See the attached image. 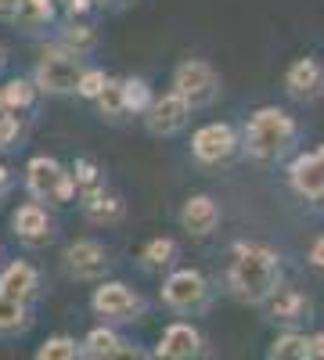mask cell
<instances>
[{
  "label": "cell",
  "instance_id": "cell-14",
  "mask_svg": "<svg viewBox=\"0 0 324 360\" xmlns=\"http://www.w3.org/2000/svg\"><path fill=\"white\" fill-rule=\"evenodd\" d=\"M216 224H220V205L209 195H191L181 205V227L191 238H209L216 231Z\"/></svg>",
  "mask_w": 324,
  "mask_h": 360
},
{
  "label": "cell",
  "instance_id": "cell-1",
  "mask_svg": "<svg viewBox=\"0 0 324 360\" xmlns=\"http://www.w3.org/2000/svg\"><path fill=\"white\" fill-rule=\"evenodd\" d=\"M278 278H281V266L271 249H263V245L234 249V263L227 270V285L234 299H242V303H267L278 292Z\"/></svg>",
  "mask_w": 324,
  "mask_h": 360
},
{
  "label": "cell",
  "instance_id": "cell-27",
  "mask_svg": "<svg viewBox=\"0 0 324 360\" xmlns=\"http://www.w3.org/2000/svg\"><path fill=\"white\" fill-rule=\"evenodd\" d=\"M306 349H310V339H306V335L288 332V335H281V339L271 346L267 360H306Z\"/></svg>",
  "mask_w": 324,
  "mask_h": 360
},
{
  "label": "cell",
  "instance_id": "cell-25",
  "mask_svg": "<svg viewBox=\"0 0 324 360\" xmlns=\"http://www.w3.org/2000/svg\"><path fill=\"white\" fill-rule=\"evenodd\" d=\"M98 115L101 119H108V123H119V119L127 115V101H123V79H112L108 76V83H105V90L98 94Z\"/></svg>",
  "mask_w": 324,
  "mask_h": 360
},
{
  "label": "cell",
  "instance_id": "cell-28",
  "mask_svg": "<svg viewBox=\"0 0 324 360\" xmlns=\"http://www.w3.org/2000/svg\"><path fill=\"white\" fill-rule=\"evenodd\" d=\"M69 173H72V180H76V191H79V195L105 184V173H101V166H98L94 159H76Z\"/></svg>",
  "mask_w": 324,
  "mask_h": 360
},
{
  "label": "cell",
  "instance_id": "cell-29",
  "mask_svg": "<svg viewBox=\"0 0 324 360\" xmlns=\"http://www.w3.org/2000/svg\"><path fill=\"white\" fill-rule=\"evenodd\" d=\"M141 259H144V266H152V270L169 266L176 259V242H173V238H152V242L144 245Z\"/></svg>",
  "mask_w": 324,
  "mask_h": 360
},
{
  "label": "cell",
  "instance_id": "cell-26",
  "mask_svg": "<svg viewBox=\"0 0 324 360\" xmlns=\"http://www.w3.org/2000/svg\"><path fill=\"white\" fill-rule=\"evenodd\" d=\"M123 101H127V115H130V112H134V115H144V112H148V105L155 101L148 79H141V76L123 79Z\"/></svg>",
  "mask_w": 324,
  "mask_h": 360
},
{
  "label": "cell",
  "instance_id": "cell-20",
  "mask_svg": "<svg viewBox=\"0 0 324 360\" xmlns=\"http://www.w3.org/2000/svg\"><path fill=\"white\" fill-rule=\"evenodd\" d=\"M267 303H271V317L281 321V324H296V321H303L310 314V303L296 288H278Z\"/></svg>",
  "mask_w": 324,
  "mask_h": 360
},
{
  "label": "cell",
  "instance_id": "cell-8",
  "mask_svg": "<svg viewBox=\"0 0 324 360\" xmlns=\"http://www.w3.org/2000/svg\"><path fill=\"white\" fill-rule=\"evenodd\" d=\"M65 274L76 278V281H101L105 270H108V249L101 242H94V238H76V242L65 245Z\"/></svg>",
  "mask_w": 324,
  "mask_h": 360
},
{
  "label": "cell",
  "instance_id": "cell-30",
  "mask_svg": "<svg viewBox=\"0 0 324 360\" xmlns=\"http://www.w3.org/2000/svg\"><path fill=\"white\" fill-rule=\"evenodd\" d=\"M22 130H25V123H22V112H0V152H8V148H15L18 144V137H22Z\"/></svg>",
  "mask_w": 324,
  "mask_h": 360
},
{
  "label": "cell",
  "instance_id": "cell-18",
  "mask_svg": "<svg viewBox=\"0 0 324 360\" xmlns=\"http://www.w3.org/2000/svg\"><path fill=\"white\" fill-rule=\"evenodd\" d=\"M54 8H58L54 0H22L11 25L22 29V33H40V29H47L54 22Z\"/></svg>",
  "mask_w": 324,
  "mask_h": 360
},
{
  "label": "cell",
  "instance_id": "cell-23",
  "mask_svg": "<svg viewBox=\"0 0 324 360\" xmlns=\"http://www.w3.org/2000/svg\"><path fill=\"white\" fill-rule=\"evenodd\" d=\"M288 90L296 98H317L320 94V69H317V62L313 58H303V62H296L288 69Z\"/></svg>",
  "mask_w": 324,
  "mask_h": 360
},
{
  "label": "cell",
  "instance_id": "cell-21",
  "mask_svg": "<svg viewBox=\"0 0 324 360\" xmlns=\"http://www.w3.org/2000/svg\"><path fill=\"white\" fill-rule=\"evenodd\" d=\"M119 342H123V335L115 332L112 324H98V328H91V332L83 335L79 349H83V360H105V356L115 353Z\"/></svg>",
  "mask_w": 324,
  "mask_h": 360
},
{
  "label": "cell",
  "instance_id": "cell-17",
  "mask_svg": "<svg viewBox=\"0 0 324 360\" xmlns=\"http://www.w3.org/2000/svg\"><path fill=\"white\" fill-rule=\"evenodd\" d=\"M33 328V310L25 299H15L8 292H0V339H15Z\"/></svg>",
  "mask_w": 324,
  "mask_h": 360
},
{
  "label": "cell",
  "instance_id": "cell-12",
  "mask_svg": "<svg viewBox=\"0 0 324 360\" xmlns=\"http://www.w3.org/2000/svg\"><path fill=\"white\" fill-rule=\"evenodd\" d=\"M198 356H202V335L195 324L176 321L159 335L155 360H198Z\"/></svg>",
  "mask_w": 324,
  "mask_h": 360
},
{
  "label": "cell",
  "instance_id": "cell-38",
  "mask_svg": "<svg viewBox=\"0 0 324 360\" xmlns=\"http://www.w3.org/2000/svg\"><path fill=\"white\" fill-rule=\"evenodd\" d=\"M0 65H4V44H0Z\"/></svg>",
  "mask_w": 324,
  "mask_h": 360
},
{
  "label": "cell",
  "instance_id": "cell-36",
  "mask_svg": "<svg viewBox=\"0 0 324 360\" xmlns=\"http://www.w3.org/2000/svg\"><path fill=\"white\" fill-rule=\"evenodd\" d=\"M310 263L313 266H324V238H317L313 249H310Z\"/></svg>",
  "mask_w": 324,
  "mask_h": 360
},
{
  "label": "cell",
  "instance_id": "cell-11",
  "mask_svg": "<svg viewBox=\"0 0 324 360\" xmlns=\"http://www.w3.org/2000/svg\"><path fill=\"white\" fill-rule=\"evenodd\" d=\"M234 148H238V137H234V130L227 123H209L191 137V155L205 166H216V162L231 159Z\"/></svg>",
  "mask_w": 324,
  "mask_h": 360
},
{
  "label": "cell",
  "instance_id": "cell-35",
  "mask_svg": "<svg viewBox=\"0 0 324 360\" xmlns=\"http://www.w3.org/2000/svg\"><path fill=\"white\" fill-rule=\"evenodd\" d=\"M11 188H15V173H11L8 166H0V198H4Z\"/></svg>",
  "mask_w": 324,
  "mask_h": 360
},
{
  "label": "cell",
  "instance_id": "cell-13",
  "mask_svg": "<svg viewBox=\"0 0 324 360\" xmlns=\"http://www.w3.org/2000/svg\"><path fill=\"white\" fill-rule=\"evenodd\" d=\"M79 213L91 220V224H98V227H108V224H119L127 217V202L101 184L94 191H83L79 195Z\"/></svg>",
  "mask_w": 324,
  "mask_h": 360
},
{
  "label": "cell",
  "instance_id": "cell-4",
  "mask_svg": "<svg viewBox=\"0 0 324 360\" xmlns=\"http://www.w3.org/2000/svg\"><path fill=\"white\" fill-rule=\"evenodd\" d=\"M292 134H296V123L281 108H259L245 127V152L252 159H274L288 148Z\"/></svg>",
  "mask_w": 324,
  "mask_h": 360
},
{
  "label": "cell",
  "instance_id": "cell-2",
  "mask_svg": "<svg viewBox=\"0 0 324 360\" xmlns=\"http://www.w3.org/2000/svg\"><path fill=\"white\" fill-rule=\"evenodd\" d=\"M83 69H86L83 58L69 54L58 44H47L37 58V65H33V83L47 98H65V94H76V83H79Z\"/></svg>",
  "mask_w": 324,
  "mask_h": 360
},
{
  "label": "cell",
  "instance_id": "cell-6",
  "mask_svg": "<svg viewBox=\"0 0 324 360\" xmlns=\"http://www.w3.org/2000/svg\"><path fill=\"white\" fill-rule=\"evenodd\" d=\"M173 90L191 108H205L220 94V76L209 62H202V58H184V62L173 69Z\"/></svg>",
  "mask_w": 324,
  "mask_h": 360
},
{
  "label": "cell",
  "instance_id": "cell-7",
  "mask_svg": "<svg viewBox=\"0 0 324 360\" xmlns=\"http://www.w3.org/2000/svg\"><path fill=\"white\" fill-rule=\"evenodd\" d=\"M162 303L176 314H195L209 303V285L198 270L184 266V270H173V274L162 281Z\"/></svg>",
  "mask_w": 324,
  "mask_h": 360
},
{
  "label": "cell",
  "instance_id": "cell-5",
  "mask_svg": "<svg viewBox=\"0 0 324 360\" xmlns=\"http://www.w3.org/2000/svg\"><path fill=\"white\" fill-rule=\"evenodd\" d=\"M91 310L105 321V324H127V321H141L148 310V299L137 288L123 285V281H101L91 295Z\"/></svg>",
  "mask_w": 324,
  "mask_h": 360
},
{
  "label": "cell",
  "instance_id": "cell-33",
  "mask_svg": "<svg viewBox=\"0 0 324 360\" xmlns=\"http://www.w3.org/2000/svg\"><path fill=\"white\" fill-rule=\"evenodd\" d=\"M18 4L22 0H0V22H11L18 15Z\"/></svg>",
  "mask_w": 324,
  "mask_h": 360
},
{
  "label": "cell",
  "instance_id": "cell-3",
  "mask_svg": "<svg viewBox=\"0 0 324 360\" xmlns=\"http://www.w3.org/2000/svg\"><path fill=\"white\" fill-rule=\"evenodd\" d=\"M25 191L33 202H51V205H65L79 198L72 173L54 155H33L25 162Z\"/></svg>",
  "mask_w": 324,
  "mask_h": 360
},
{
  "label": "cell",
  "instance_id": "cell-10",
  "mask_svg": "<svg viewBox=\"0 0 324 360\" xmlns=\"http://www.w3.org/2000/svg\"><path fill=\"white\" fill-rule=\"evenodd\" d=\"M188 115H191V105L176 94V90H169V94H162L148 105L144 127H148V134H155V137H173L176 130L188 127Z\"/></svg>",
  "mask_w": 324,
  "mask_h": 360
},
{
  "label": "cell",
  "instance_id": "cell-19",
  "mask_svg": "<svg viewBox=\"0 0 324 360\" xmlns=\"http://www.w3.org/2000/svg\"><path fill=\"white\" fill-rule=\"evenodd\" d=\"M58 47H65L69 54H76V58H83V54H91L94 47H98V29L91 25V22H76V18H69V25L58 33V40H54Z\"/></svg>",
  "mask_w": 324,
  "mask_h": 360
},
{
  "label": "cell",
  "instance_id": "cell-22",
  "mask_svg": "<svg viewBox=\"0 0 324 360\" xmlns=\"http://www.w3.org/2000/svg\"><path fill=\"white\" fill-rule=\"evenodd\" d=\"M0 94H4V108L8 112H29L37 105L40 90H37L33 76H11L4 86H0Z\"/></svg>",
  "mask_w": 324,
  "mask_h": 360
},
{
  "label": "cell",
  "instance_id": "cell-24",
  "mask_svg": "<svg viewBox=\"0 0 324 360\" xmlns=\"http://www.w3.org/2000/svg\"><path fill=\"white\" fill-rule=\"evenodd\" d=\"M33 360H83V349H79V342H76L72 335L62 332V335L44 339V342L37 346Z\"/></svg>",
  "mask_w": 324,
  "mask_h": 360
},
{
  "label": "cell",
  "instance_id": "cell-34",
  "mask_svg": "<svg viewBox=\"0 0 324 360\" xmlns=\"http://www.w3.org/2000/svg\"><path fill=\"white\" fill-rule=\"evenodd\" d=\"M306 360H324V335H313V339H310Z\"/></svg>",
  "mask_w": 324,
  "mask_h": 360
},
{
  "label": "cell",
  "instance_id": "cell-16",
  "mask_svg": "<svg viewBox=\"0 0 324 360\" xmlns=\"http://www.w3.org/2000/svg\"><path fill=\"white\" fill-rule=\"evenodd\" d=\"M292 188L306 198H324V148L296 159V166H292Z\"/></svg>",
  "mask_w": 324,
  "mask_h": 360
},
{
  "label": "cell",
  "instance_id": "cell-15",
  "mask_svg": "<svg viewBox=\"0 0 324 360\" xmlns=\"http://www.w3.org/2000/svg\"><path fill=\"white\" fill-rule=\"evenodd\" d=\"M0 292L33 303L37 292H40V270L29 263V259H11L4 270H0Z\"/></svg>",
  "mask_w": 324,
  "mask_h": 360
},
{
  "label": "cell",
  "instance_id": "cell-32",
  "mask_svg": "<svg viewBox=\"0 0 324 360\" xmlns=\"http://www.w3.org/2000/svg\"><path fill=\"white\" fill-rule=\"evenodd\" d=\"M105 360H155V353H148L144 346H134V342H119L115 353L105 356Z\"/></svg>",
  "mask_w": 324,
  "mask_h": 360
},
{
  "label": "cell",
  "instance_id": "cell-31",
  "mask_svg": "<svg viewBox=\"0 0 324 360\" xmlns=\"http://www.w3.org/2000/svg\"><path fill=\"white\" fill-rule=\"evenodd\" d=\"M105 83H108L105 69H83V76H79V83H76V94L86 98V101H98V94L105 90Z\"/></svg>",
  "mask_w": 324,
  "mask_h": 360
},
{
  "label": "cell",
  "instance_id": "cell-37",
  "mask_svg": "<svg viewBox=\"0 0 324 360\" xmlns=\"http://www.w3.org/2000/svg\"><path fill=\"white\" fill-rule=\"evenodd\" d=\"M65 8H69V18H76V15H83L86 8H91V0H69Z\"/></svg>",
  "mask_w": 324,
  "mask_h": 360
},
{
  "label": "cell",
  "instance_id": "cell-9",
  "mask_svg": "<svg viewBox=\"0 0 324 360\" xmlns=\"http://www.w3.org/2000/svg\"><path fill=\"white\" fill-rule=\"evenodd\" d=\"M11 231L25 249H40L54 238V220L44 202H22L11 213Z\"/></svg>",
  "mask_w": 324,
  "mask_h": 360
}]
</instances>
